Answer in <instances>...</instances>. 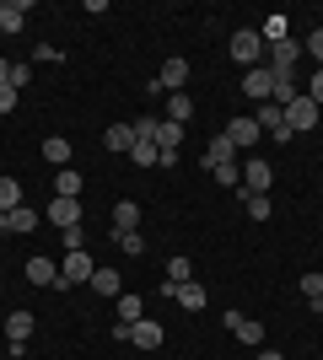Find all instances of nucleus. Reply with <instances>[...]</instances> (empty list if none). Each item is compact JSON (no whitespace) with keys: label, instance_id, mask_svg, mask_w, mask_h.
<instances>
[{"label":"nucleus","instance_id":"39448f33","mask_svg":"<svg viewBox=\"0 0 323 360\" xmlns=\"http://www.w3.org/2000/svg\"><path fill=\"white\" fill-rule=\"evenodd\" d=\"M270 183H275L270 162H259V156H248V167H243V183H237V194H264Z\"/></svg>","mask_w":323,"mask_h":360},{"label":"nucleus","instance_id":"a211bd4d","mask_svg":"<svg viewBox=\"0 0 323 360\" xmlns=\"http://www.w3.org/2000/svg\"><path fill=\"white\" fill-rule=\"evenodd\" d=\"M103 146H108V150H124V156H129V146H135V124H108Z\"/></svg>","mask_w":323,"mask_h":360},{"label":"nucleus","instance_id":"a878e982","mask_svg":"<svg viewBox=\"0 0 323 360\" xmlns=\"http://www.w3.org/2000/svg\"><path fill=\"white\" fill-rule=\"evenodd\" d=\"M302 296L312 312H323V274H302Z\"/></svg>","mask_w":323,"mask_h":360},{"label":"nucleus","instance_id":"b1692460","mask_svg":"<svg viewBox=\"0 0 323 360\" xmlns=\"http://www.w3.org/2000/svg\"><path fill=\"white\" fill-rule=\"evenodd\" d=\"M92 290L97 296H119V269H92Z\"/></svg>","mask_w":323,"mask_h":360},{"label":"nucleus","instance_id":"c756f323","mask_svg":"<svg viewBox=\"0 0 323 360\" xmlns=\"http://www.w3.org/2000/svg\"><path fill=\"white\" fill-rule=\"evenodd\" d=\"M32 226H38V210H32V205H16L11 210V231H32Z\"/></svg>","mask_w":323,"mask_h":360},{"label":"nucleus","instance_id":"9b49d317","mask_svg":"<svg viewBox=\"0 0 323 360\" xmlns=\"http://www.w3.org/2000/svg\"><path fill=\"white\" fill-rule=\"evenodd\" d=\"M227 328L237 333L243 345H253V349L264 345V323H253V317H243V312H227Z\"/></svg>","mask_w":323,"mask_h":360},{"label":"nucleus","instance_id":"f8f14e48","mask_svg":"<svg viewBox=\"0 0 323 360\" xmlns=\"http://www.w3.org/2000/svg\"><path fill=\"white\" fill-rule=\"evenodd\" d=\"M227 162H237V146H232L227 135H215L210 146H205V172H215V167H227Z\"/></svg>","mask_w":323,"mask_h":360},{"label":"nucleus","instance_id":"ddd939ff","mask_svg":"<svg viewBox=\"0 0 323 360\" xmlns=\"http://www.w3.org/2000/svg\"><path fill=\"white\" fill-rule=\"evenodd\" d=\"M32 323H38L32 312H11V317H6V333H11V349H22V345L32 339Z\"/></svg>","mask_w":323,"mask_h":360},{"label":"nucleus","instance_id":"7c9ffc66","mask_svg":"<svg viewBox=\"0 0 323 360\" xmlns=\"http://www.w3.org/2000/svg\"><path fill=\"white\" fill-rule=\"evenodd\" d=\"M243 205L253 221H270V194H243Z\"/></svg>","mask_w":323,"mask_h":360},{"label":"nucleus","instance_id":"4c0bfd02","mask_svg":"<svg viewBox=\"0 0 323 360\" xmlns=\"http://www.w3.org/2000/svg\"><path fill=\"white\" fill-rule=\"evenodd\" d=\"M11 108H16V86L6 81V86H0V113H11Z\"/></svg>","mask_w":323,"mask_h":360},{"label":"nucleus","instance_id":"ea45409f","mask_svg":"<svg viewBox=\"0 0 323 360\" xmlns=\"http://www.w3.org/2000/svg\"><path fill=\"white\" fill-rule=\"evenodd\" d=\"M308 97H312V103H318V108H323V70H318V75H312V86H308Z\"/></svg>","mask_w":323,"mask_h":360},{"label":"nucleus","instance_id":"37998d69","mask_svg":"<svg viewBox=\"0 0 323 360\" xmlns=\"http://www.w3.org/2000/svg\"><path fill=\"white\" fill-rule=\"evenodd\" d=\"M6 231H11V215H6V210H0V237H6Z\"/></svg>","mask_w":323,"mask_h":360},{"label":"nucleus","instance_id":"a19ab883","mask_svg":"<svg viewBox=\"0 0 323 360\" xmlns=\"http://www.w3.org/2000/svg\"><path fill=\"white\" fill-rule=\"evenodd\" d=\"M253 360H286V355H280V349H270V345H259V355H253Z\"/></svg>","mask_w":323,"mask_h":360},{"label":"nucleus","instance_id":"7ed1b4c3","mask_svg":"<svg viewBox=\"0 0 323 360\" xmlns=\"http://www.w3.org/2000/svg\"><path fill=\"white\" fill-rule=\"evenodd\" d=\"M253 124H259V129H264L270 140H280V146H291V124H286V108H280V103H259Z\"/></svg>","mask_w":323,"mask_h":360},{"label":"nucleus","instance_id":"423d86ee","mask_svg":"<svg viewBox=\"0 0 323 360\" xmlns=\"http://www.w3.org/2000/svg\"><path fill=\"white\" fill-rule=\"evenodd\" d=\"M243 91L253 103H275V75L264 70V65H253V70H243Z\"/></svg>","mask_w":323,"mask_h":360},{"label":"nucleus","instance_id":"6e6552de","mask_svg":"<svg viewBox=\"0 0 323 360\" xmlns=\"http://www.w3.org/2000/svg\"><path fill=\"white\" fill-rule=\"evenodd\" d=\"M189 86V60H162V75L151 81V91H184Z\"/></svg>","mask_w":323,"mask_h":360},{"label":"nucleus","instance_id":"72a5a7b5","mask_svg":"<svg viewBox=\"0 0 323 360\" xmlns=\"http://www.w3.org/2000/svg\"><path fill=\"white\" fill-rule=\"evenodd\" d=\"M65 237V253H76V248H87V231H81V226H70V231H60Z\"/></svg>","mask_w":323,"mask_h":360},{"label":"nucleus","instance_id":"bb28decb","mask_svg":"<svg viewBox=\"0 0 323 360\" xmlns=\"http://www.w3.org/2000/svg\"><path fill=\"white\" fill-rule=\"evenodd\" d=\"M189 280H194V264H189V258L178 253V258L167 264V285H189Z\"/></svg>","mask_w":323,"mask_h":360},{"label":"nucleus","instance_id":"9d476101","mask_svg":"<svg viewBox=\"0 0 323 360\" xmlns=\"http://www.w3.org/2000/svg\"><path fill=\"white\" fill-rule=\"evenodd\" d=\"M49 221L60 226V231L81 226V199H49Z\"/></svg>","mask_w":323,"mask_h":360},{"label":"nucleus","instance_id":"412c9836","mask_svg":"<svg viewBox=\"0 0 323 360\" xmlns=\"http://www.w3.org/2000/svg\"><path fill=\"white\" fill-rule=\"evenodd\" d=\"M81 194V172L76 167H60V178H54V199H76Z\"/></svg>","mask_w":323,"mask_h":360},{"label":"nucleus","instance_id":"c85d7f7f","mask_svg":"<svg viewBox=\"0 0 323 360\" xmlns=\"http://www.w3.org/2000/svg\"><path fill=\"white\" fill-rule=\"evenodd\" d=\"M129 162L135 167H156V146L151 140H135V146H129Z\"/></svg>","mask_w":323,"mask_h":360},{"label":"nucleus","instance_id":"473e14b6","mask_svg":"<svg viewBox=\"0 0 323 360\" xmlns=\"http://www.w3.org/2000/svg\"><path fill=\"white\" fill-rule=\"evenodd\" d=\"M119 248L129 258H140V253H146V237H140V231H119Z\"/></svg>","mask_w":323,"mask_h":360},{"label":"nucleus","instance_id":"e433bc0d","mask_svg":"<svg viewBox=\"0 0 323 360\" xmlns=\"http://www.w3.org/2000/svg\"><path fill=\"white\" fill-rule=\"evenodd\" d=\"M32 60H44V65H60V49H54V44H38V49H32Z\"/></svg>","mask_w":323,"mask_h":360},{"label":"nucleus","instance_id":"f3484780","mask_svg":"<svg viewBox=\"0 0 323 360\" xmlns=\"http://www.w3.org/2000/svg\"><path fill=\"white\" fill-rule=\"evenodd\" d=\"M259 38H264V49H275V44H286V38H291V22H286V16H264V27H259Z\"/></svg>","mask_w":323,"mask_h":360},{"label":"nucleus","instance_id":"5701e85b","mask_svg":"<svg viewBox=\"0 0 323 360\" xmlns=\"http://www.w3.org/2000/svg\"><path fill=\"white\" fill-rule=\"evenodd\" d=\"M16 205H27V199H22V183H16V178H0V210L11 215Z\"/></svg>","mask_w":323,"mask_h":360},{"label":"nucleus","instance_id":"f257e3e1","mask_svg":"<svg viewBox=\"0 0 323 360\" xmlns=\"http://www.w3.org/2000/svg\"><path fill=\"white\" fill-rule=\"evenodd\" d=\"M264 38H259V27H243V32H232V60L243 65V70H253V65H264Z\"/></svg>","mask_w":323,"mask_h":360},{"label":"nucleus","instance_id":"1a4fd4ad","mask_svg":"<svg viewBox=\"0 0 323 360\" xmlns=\"http://www.w3.org/2000/svg\"><path fill=\"white\" fill-rule=\"evenodd\" d=\"M221 135H227L232 146H259V135H264V129L253 124V113H243V119H232L227 129H221Z\"/></svg>","mask_w":323,"mask_h":360},{"label":"nucleus","instance_id":"c03bdc74","mask_svg":"<svg viewBox=\"0 0 323 360\" xmlns=\"http://www.w3.org/2000/svg\"><path fill=\"white\" fill-rule=\"evenodd\" d=\"M11 360H27V355H22V349H11Z\"/></svg>","mask_w":323,"mask_h":360},{"label":"nucleus","instance_id":"0eeeda50","mask_svg":"<svg viewBox=\"0 0 323 360\" xmlns=\"http://www.w3.org/2000/svg\"><path fill=\"white\" fill-rule=\"evenodd\" d=\"M124 345H135V349H162V323H156V317H140V323H129Z\"/></svg>","mask_w":323,"mask_h":360},{"label":"nucleus","instance_id":"58836bf2","mask_svg":"<svg viewBox=\"0 0 323 360\" xmlns=\"http://www.w3.org/2000/svg\"><path fill=\"white\" fill-rule=\"evenodd\" d=\"M308 54H312V60L323 65V27H318V32H312V38H308Z\"/></svg>","mask_w":323,"mask_h":360},{"label":"nucleus","instance_id":"f03ea898","mask_svg":"<svg viewBox=\"0 0 323 360\" xmlns=\"http://www.w3.org/2000/svg\"><path fill=\"white\" fill-rule=\"evenodd\" d=\"M92 253H87V248H76V253H65V264H60V280H54V285L60 290H70V285H81V280H87V285H92Z\"/></svg>","mask_w":323,"mask_h":360},{"label":"nucleus","instance_id":"2eb2a0df","mask_svg":"<svg viewBox=\"0 0 323 360\" xmlns=\"http://www.w3.org/2000/svg\"><path fill=\"white\" fill-rule=\"evenodd\" d=\"M140 226V205L135 199H119V205H113V237H119V231H135Z\"/></svg>","mask_w":323,"mask_h":360},{"label":"nucleus","instance_id":"4be33fe9","mask_svg":"<svg viewBox=\"0 0 323 360\" xmlns=\"http://www.w3.org/2000/svg\"><path fill=\"white\" fill-rule=\"evenodd\" d=\"M44 156H49L54 167H70V140H65V135H49V140H44Z\"/></svg>","mask_w":323,"mask_h":360},{"label":"nucleus","instance_id":"6ab92c4d","mask_svg":"<svg viewBox=\"0 0 323 360\" xmlns=\"http://www.w3.org/2000/svg\"><path fill=\"white\" fill-rule=\"evenodd\" d=\"M178 146H184V124L156 119V150H178Z\"/></svg>","mask_w":323,"mask_h":360},{"label":"nucleus","instance_id":"393cba45","mask_svg":"<svg viewBox=\"0 0 323 360\" xmlns=\"http://www.w3.org/2000/svg\"><path fill=\"white\" fill-rule=\"evenodd\" d=\"M178 301H184L189 312H205V285H200V280H189V285H178Z\"/></svg>","mask_w":323,"mask_h":360},{"label":"nucleus","instance_id":"f704fd0d","mask_svg":"<svg viewBox=\"0 0 323 360\" xmlns=\"http://www.w3.org/2000/svg\"><path fill=\"white\" fill-rule=\"evenodd\" d=\"M27 81H32V65H22V60H16V65H11V86L22 91V86H27Z\"/></svg>","mask_w":323,"mask_h":360},{"label":"nucleus","instance_id":"c9c22d12","mask_svg":"<svg viewBox=\"0 0 323 360\" xmlns=\"http://www.w3.org/2000/svg\"><path fill=\"white\" fill-rule=\"evenodd\" d=\"M135 140H151L156 146V119H135Z\"/></svg>","mask_w":323,"mask_h":360},{"label":"nucleus","instance_id":"aec40b11","mask_svg":"<svg viewBox=\"0 0 323 360\" xmlns=\"http://www.w3.org/2000/svg\"><path fill=\"white\" fill-rule=\"evenodd\" d=\"M27 280H32V285H54V280H60V264H49V258H27Z\"/></svg>","mask_w":323,"mask_h":360},{"label":"nucleus","instance_id":"4468645a","mask_svg":"<svg viewBox=\"0 0 323 360\" xmlns=\"http://www.w3.org/2000/svg\"><path fill=\"white\" fill-rule=\"evenodd\" d=\"M27 22V0H0V32H22Z\"/></svg>","mask_w":323,"mask_h":360},{"label":"nucleus","instance_id":"79ce46f5","mask_svg":"<svg viewBox=\"0 0 323 360\" xmlns=\"http://www.w3.org/2000/svg\"><path fill=\"white\" fill-rule=\"evenodd\" d=\"M6 81H11V65H6V60H0V86H6Z\"/></svg>","mask_w":323,"mask_h":360},{"label":"nucleus","instance_id":"cd10ccee","mask_svg":"<svg viewBox=\"0 0 323 360\" xmlns=\"http://www.w3.org/2000/svg\"><path fill=\"white\" fill-rule=\"evenodd\" d=\"M146 317V301L140 296H119V323H140Z\"/></svg>","mask_w":323,"mask_h":360},{"label":"nucleus","instance_id":"dca6fc26","mask_svg":"<svg viewBox=\"0 0 323 360\" xmlns=\"http://www.w3.org/2000/svg\"><path fill=\"white\" fill-rule=\"evenodd\" d=\"M167 119L189 129V119H194V97L189 91H167Z\"/></svg>","mask_w":323,"mask_h":360},{"label":"nucleus","instance_id":"2f4dec72","mask_svg":"<svg viewBox=\"0 0 323 360\" xmlns=\"http://www.w3.org/2000/svg\"><path fill=\"white\" fill-rule=\"evenodd\" d=\"M210 178H215V183H227V188H237V183H243V167H237V162H227V167H215Z\"/></svg>","mask_w":323,"mask_h":360},{"label":"nucleus","instance_id":"20e7f679","mask_svg":"<svg viewBox=\"0 0 323 360\" xmlns=\"http://www.w3.org/2000/svg\"><path fill=\"white\" fill-rule=\"evenodd\" d=\"M286 124H291V135L318 129V124H323V108L312 103V97H291V103H286Z\"/></svg>","mask_w":323,"mask_h":360}]
</instances>
